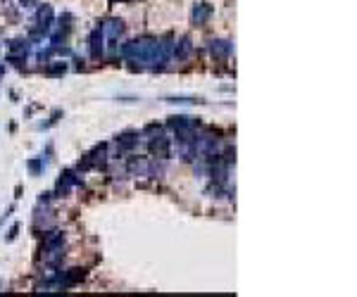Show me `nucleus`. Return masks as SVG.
<instances>
[{
	"mask_svg": "<svg viewBox=\"0 0 357 297\" xmlns=\"http://www.w3.org/2000/svg\"><path fill=\"white\" fill-rule=\"evenodd\" d=\"M210 50H212V55L217 57H224L229 53V43L224 41H212V45H210Z\"/></svg>",
	"mask_w": 357,
	"mask_h": 297,
	"instance_id": "3",
	"label": "nucleus"
},
{
	"mask_svg": "<svg viewBox=\"0 0 357 297\" xmlns=\"http://www.w3.org/2000/svg\"><path fill=\"white\" fill-rule=\"evenodd\" d=\"M122 31H124V27H122V21H117V19H112L105 24V34L110 36V38H117Z\"/></svg>",
	"mask_w": 357,
	"mask_h": 297,
	"instance_id": "1",
	"label": "nucleus"
},
{
	"mask_svg": "<svg viewBox=\"0 0 357 297\" xmlns=\"http://www.w3.org/2000/svg\"><path fill=\"white\" fill-rule=\"evenodd\" d=\"M210 12H212V10H210L207 5H198V7H195V10H193V19H195V24H203V21L210 17Z\"/></svg>",
	"mask_w": 357,
	"mask_h": 297,
	"instance_id": "2",
	"label": "nucleus"
},
{
	"mask_svg": "<svg viewBox=\"0 0 357 297\" xmlns=\"http://www.w3.org/2000/svg\"><path fill=\"white\" fill-rule=\"evenodd\" d=\"M188 53H191V41H188V38H184V41H181V45H178V50H176V57H186Z\"/></svg>",
	"mask_w": 357,
	"mask_h": 297,
	"instance_id": "4",
	"label": "nucleus"
}]
</instances>
